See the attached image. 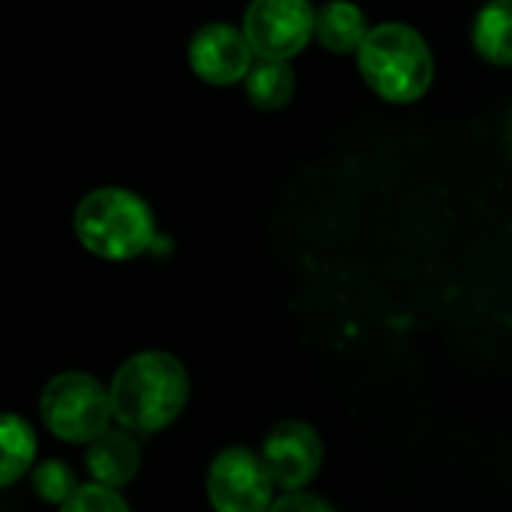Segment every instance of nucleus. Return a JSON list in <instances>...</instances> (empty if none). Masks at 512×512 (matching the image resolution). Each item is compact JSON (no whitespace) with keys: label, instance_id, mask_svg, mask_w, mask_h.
<instances>
[{"label":"nucleus","instance_id":"f03ea898","mask_svg":"<svg viewBox=\"0 0 512 512\" xmlns=\"http://www.w3.org/2000/svg\"><path fill=\"white\" fill-rule=\"evenodd\" d=\"M360 75L387 102H417L435 78V60L426 39L399 21L369 30L357 51Z\"/></svg>","mask_w":512,"mask_h":512},{"label":"nucleus","instance_id":"4468645a","mask_svg":"<svg viewBox=\"0 0 512 512\" xmlns=\"http://www.w3.org/2000/svg\"><path fill=\"white\" fill-rule=\"evenodd\" d=\"M33 489L48 504H66L75 495V474L66 468V462H42L33 471Z\"/></svg>","mask_w":512,"mask_h":512},{"label":"nucleus","instance_id":"2eb2a0df","mask_svg":"<svg viewBox=\"0 0 512 512\" xmlns=\"http://www.w3.org/2000/svg\"><path fill=\"white\" fill-rule=\"evenodd\" d=\"M60 512H129V504L120 498V492L93 483L75 489V495L60 507Z\"/></svg>","mask_w":512,"mask_h":512},{"label":"nucleus","instance_id":"9b49d317","mask_svg":"<svg viewBox=\"0 0 512 512\" xmlns=\"http://www.w3.org/2000/svg\"><path fill=\"white\" fill-rule=\"evenodd\" d=\"M474 48L489 63L512 66V0H489L474 18Z\"/></svg>","mask_w":512,"mask_h":512},{"label":"nucleus","instance_id":"f257e3e1","mask_svg":"<svg viewBox=\"0 0 512 512\" xmlns=\"http://www.w3.org/2000/svg\"><path fill=\"white\" fill-rule=\"evenodd\" d=\"M111 414L132 435H153L171 426L189 396V378L177 357L147 351L120 366L111 381Z\"/></svg>","mask_w":512,"mask_h":512},{"label":"nucleus","instance_id":"7ed1b4c3","mask_svg":"<svg viewBox=\"0 0 512 512\" xmlns=\"http://www.w3.org/2000/svg\"><path fill=\"white\" fill-rule=\"evenodd\" d=\"M75 234L87 252L108 261H129L156 243V222L144 198L129 189L105 186L78 204Z\"/></svg>","mask_w":512,"mask_h":512},{"label":"nucleus","instance_id":"f8f14e48","mask_svg":"<svg viewBox=\"0 0 512 512\" xmlns=\"http://www.w3.org/2000/svg\"><path fill=\"white\" fill-rule=\"evenodd\" d=\"M294 72L285 60H255L246 75V96L261 111H276L294 96Z\"/></svg>","mask_w":512,"mask_h":512},{"label":"nucleus","instance_id":"6e6552de","mask_svg":"<svg viewBox=\"0 0 512 512\" xmlns=\"http://www.w3.org/2000/svg\"><path fill=\"white\" fill-rule=\"evenodd\" d=\"M264 465L273 483L285 492H297L315 480L324 462V447L318 432L300 420H282L270 429L264 441Z\"/></svg>","mask_w":512,"mask_h":512},{"label":"nucleus","instance_id":"ddd939ff","mask_svg":"<svg viewBox=\"0 0 512 512\" xmlns=\"http://www.w3.org/2000/svg\"><path fill=\"white\" fill-rule=\"evenodd\" d=\"M0 447H3L0 483L3 486H12L33 465V456H36L33 429L24 420H18L15 414H6L3 417V426H0Z\"/></svg>","mask_w":512,"mask_h":512},{"label":"nucleus","instance_id":"9d476101","mask_svg":"<svg viewBox=\"0 0 512 512\" xmlns=\"http://www.w3.org/2000/svg\"><path fill=\"white\" fill-rule=\"evenodd\" d=\"M315 36L327 51L351 54V51H360V45L366 42L369 24H366L363 9L354 6L351 0H330L318 9Z\"/></svg>","mask_w":512,"mask_h":512},{"label":"nucleus","instance_id":"0eeeda50","mask_svg":"<svg viewBox=\"0 0 512 512\" xmlns=\"http://www.w3.org/2000/svg\"><path fill=\"white\" fill-rule=\"evenodd\" d=\"M189 66L207 84L228 87L246 81L249 69L255 66V51L240 27L210 21L189 39Z\"/></svg>","mask_w":512,"mask_h":512},{"label":"nucleus","instance_id":"1a4fd4ad","mask_svg":"<svg viewBox=\"0 0 512 512\" xmlns=\"http://www.w3.org/2000/svg\"><path fill=\"white\" fill-rule=\"evenodd\" d=\"M141 465V450L126 429H108L87 447V471L99 486H126Z\"/></svg>","mask_w":512,"mask_h":512},{"label":"nucleus","instance_id":"423d86ee","mask_svg":"<svg viewBox=\"0 0 512 512\" xmlns=\"http://www.w3.org/2000/svg\"><path fill=\"white\" fill-rule=\"evenodd\" d=\"M273 489L276 483L264 456H255L246 447L219 453L207 474V498L216 512H270Z\"/></svg>","mask_w":512,"mask_h":512},{"label":"nucleus","instance_id":"39448f33","mask_svg":"<svg viewBox=\"0 0 512 512\" xmlns=\"http://www.w3.org/2000/svg\"><path fill=\"white\" fill-rule=\"evenodd\" d=\"M318 9L309 0H252L243 33L258 60H291L315 36Z\"/></svg>","mask_w":512,"mask_h":512},{"label":"nucleus","instance_id":"20e7f679","mask_svg":"<svg viewBox=\"0 0 512 512\" xmlns=\"http://www.w3.org/2000/svg\"><path fill=\"white\" fill-rule=\"evenodd\" d=\"M42 420L48 432L69 444H90L102 432H108L111 414V393L102 384L81 372L57 375L39 402Z\"/></svg>","mask_w":512,"mask_h":512},{"label":"nucleus","instance_id":"dca6fc26","mask_svg":"<svg viewBox=\"0 0 512 512\" xmlns=\"http://www.w3.org/2000/svg\"><path fill=\"white\" fill-rule=\"evenodd\" d=\"M270 512H336L327 501H321L318 495H306V492H288L285 498H279Z\"/></svg>","mask_w":512,"mask_h":512}]
</instances>
